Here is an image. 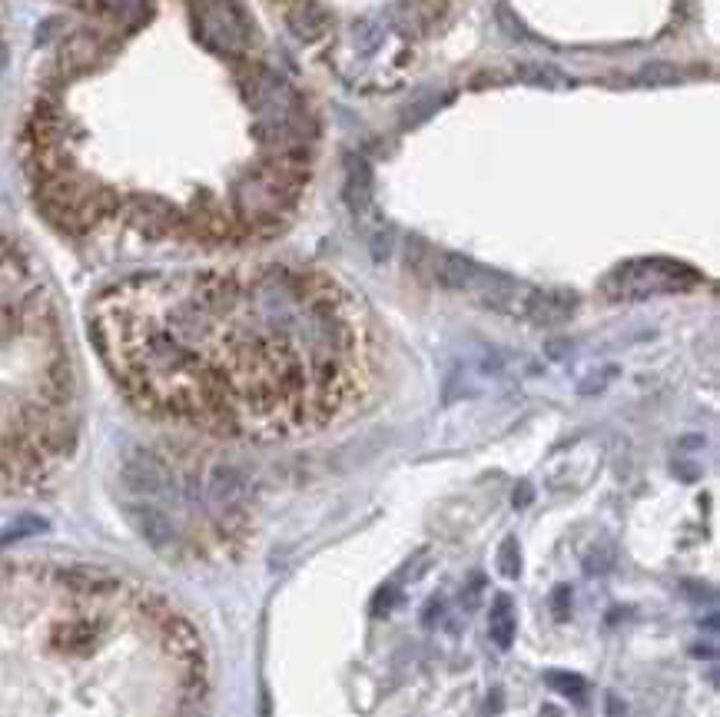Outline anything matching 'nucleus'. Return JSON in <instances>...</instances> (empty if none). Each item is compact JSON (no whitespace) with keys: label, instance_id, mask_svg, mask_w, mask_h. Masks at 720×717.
<instances>
[{"label":"nucleus","instance_id":"obj_1","mask_svg":"<svg viewBox=\"0 0 720 717\" xmlns=\"http://www.w3.org/2000/svg\"><path fill=\"white\" fill-rule=\"evenodd\" d=\"M90 332L137 409L213 435L322 425L365 382L359 313L286 266L123 279L93 299Z\"/></svg>","mask_w":720,"mask_h":717},{"label":"nucleus","instance_id":"obj_2","mask_svg":"<svg viewBox=\"0 0 720 717\" xmlns=\"http://www.w3.org/2000/svg\"><path fill=\"white\" fill-rule=\"evenodd\" d=\"M200 635L150 588L0 558V717H206Z\"/></svg>","mask_w":720,"mask_h":717},{"label":"nucleus","instance_id":"obj_3","mask_svg":"<svg viewBox=\"0 0 720 717\" xmlns=\"http://www.w3.org/2000/svg\"><path fill=\"white\" fill-rule=\"evenodd\" d=\"M77 435V389L60 316L30 259L0 236V495L57 472Z\"/></svg>","mask_w":720,"mask_h":717},{"label":"nucleus","instance_id":"obj_4","mask_svg":"<svg viewBox=\"0 0 720 717\" xmlns=\"http://www.w3.org/2000/svg\"><path fill=\"white\" fill-rule=\"evenodd\" d=\"M196 40L226 64H246L256 54V27L239 0H186Z\"/></svg>","mask_w":720,"mask_h":717},{"label":"nucleus","instance_id":"obj_5","mask_svg":"<svg viewBox=\"0 0 720 717\" xmlns=\"http://www.w3.org/2000/svg\"><path fill=\"white\" fill-rule=\"evenodd\" d=\"M701 283V273L674 259H631L611 269L601 283L608 299H648L657 293H677Z\"/></svg>","mask_w":720,"mask_h":717},{"label":"nucleus","instance_id":"obj_6","mask_svg":"<svg viewBox=\"0 0 720 717\" xmlns=\"http://www.w3.org/2000/svg\"><path fill=\"white\" fill-rule=\"evenodd\" d=\"M578 309V296L565 293V289H528L521 293L518 313L521 319L535 322V326H561L575 316Z\"/></svg>","mask_w":720,"mask_h":717},{"label":"nucleus","instance_id":"obj_7","mask_svg":"<svg viewBox=\"0 0 720 717\" xmlns=\"http://www.w3.org/2000/svg\"><path fill=\"white\" fill-rule=\"evenodd\" d=\"M286 27L299 44H319L332 30V17L319 0H292L286 10Z\"/></svg>","mask_w":720,"mask_h":717},{"label":"nucleus","instance_id":"obj_8","mask_svg":"<svg viewBox=\"0 0 720 717\" xmlns=\"http://www.w3.org/2000/svg\"><path fill=\"white\" fill-rule=\"evenodd\" d=\"M342 193H346V203L352 213H365L372 203V166L365 157L359 153H349L346 157V186H342Z\"/></svg>","mask_w":720,"mask_h":717},{"label":"nucleus","instance_id":"obj_9","mask_svg":"<svg viewBox=\"0 0 720 717\" xmlns=\"http://www.w3.org/2000/svg\"><path fill=\"white\" fill-rule=\"evenodd\" d=\"M488 635H492V641H495L502 651H508L511 641H515V608H511V598H508V595H498V598H495L492 618H488Z\"/></svg>","mask_w":720,"mask_h":717},{"label":"nucleus","instance_id":"obj_10","mask_svg":"<svg viewBox=\"0 0 720 717\" xmlns=\"http://www.w3.org/2000/svg\"><path fill=\"white\" fill-rule=\"evenodd\" d=\"M515 77L521 83H535V87H545V90H568V87H575V80H571L568 74H561V70L551 67V64H518Z\"/></svg>","mask_w":720,"mask_h":717},{"label":"nucleus","instance_id":"obj_11","mask_svg":"<svg viewBox=\"0 0 720 717\" xmlns=\"http://www.w3.org/2000/svg\"><path fill=\"white\" fill-rule=\"evenodd\" d=\"M498 571L515 581L521 575V552H518V538H505L502 548H498Z\"/></svg>","mask_w":720,"mask_h":717},{"label":"nucleus","instance_id":"obj_12","mask_svg":"<svg viewBox=\"0 0 720 717\" xmlns=\"http://www.w3.org/2000/svg\"><path fill=\"white\" fill-rule=\"evenodd\" d=\"M548 684H551V688H555L558 694H565V698H575V701H581L584 691H588L578 674H568V671H551V674H548Z\"/></svg>","mask_w":720,"mask_h":717},{"label":"nucleus","instance_id":"obj_13","mask_svg":"<svg viewBox=\"0 0 720 717\" xmlns=\"http://www.w3.org/2000/svg\"><path fill=\"white\" fill-rule=\"evenodd\" d=\"M674 80H677V67H671V64H651L634 77V83H654V87H661V83H674Z\"/></svg>","mask_w":720,"mask_h":717},{"label":"nucleus","instance_id":"obj_14","mask_svg":"<svg viewBox=\"0 0 720 717\" xmlns=\"http://www.w3.org/2000/svg\"><path fill=\"white\" fill-rule=\"evenodd\" d=\"M395 598H399V591H395V588H382L379 595H375V601H372V611H375L379 618H385V615L392 611Z\"/></svg>","mask_w":720,"mask_h":717},{"label":"nucleus","instance_id":"obj_15","mask_svg":"<svg viewBox=\"0 0 720 717\" xmlns=\"http://www.w3.org/2000/svg\"><path fill=\"white\" fill-rule=\"evenodd\" d=\"M551 608H555V618H561V621L571 615V588L568 585H561L555 591V598H551Z\"/></svg>","mask_w":720,"mask_h":717},{"label":"nucleus","instance_id":"obj_16","mask_svg":"<svg viewBox=\"0 0 720 717\" xmlns=\"http://www.w3.org/2000/svg\"><path fill=\"white\" fill-rule=\"evenodd\" d=\"M531 498H535V488H531L528 482H521V485L515 488V498H511V502H515V508H528Z\"/></svg>","mask_w":720,"mask_h":717},{"label":"nucleus","instance_id":"obj_17","mask_svg":"<svg viewBox=\"0 0 720 717\" xmlns=\"http://www.w3.org/2000/svg\"><path fill=\"white\" fill-rule=\"evenodd\" d=\"M604 708H608V717H628V708H624V704L614 698V694L608 698V704H604Z\"/></svg>","mask_w":720,"mask_h":717},{"label":"nucleus","instance_id":"obj_18","mask_svg":"<svg viewBox=\"0 0 720 717\" xmlns=\"http://www.w3.org/2000/svg\"><path fill=\"white\" fill-rule=\"evenodd\" d=\"M4 67H7V47L0 44V74H4Z\"/></svg>","mask_w":720,"mask_h":717}]
</instances>
